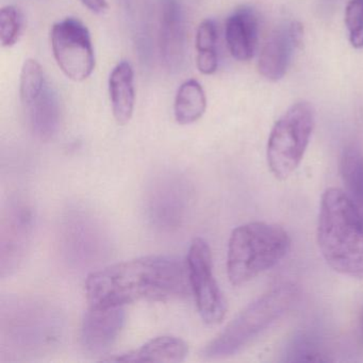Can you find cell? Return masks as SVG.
Masks as SVG:
<instances>
[{
    "label": "cell",
    "instance_id": "obj_1",
    "mask_svg": "<svg viewBox=\"0 0 363 363\" xmlns=\"http://www.w3.org/2000/svg\"><path fill=\"white\" fill-rule=\"evenodd\" d=\"M86 295L92 306H124L163 301L190 294L186 262L171 256L123 261L89 275Z\"/></svg>",
    "mask_w": 363,
    "mask_h": 363
},
{
    "label": "cell",
    "instance_id": "obj_16",
    "mask_svg": "<svg viewBox=\"0 0 363 363\" xmlns=\"http://www.w3.org/2000/svg\"><path fill=\"white\" fill-rule=\"evenodd\" d=\"M135 75L130 63H118L109 78V93L114 118L120 125H126L135 110Z\"/></svg>",
    "mask_w": 363,
    "mask_h": 363
},
{
    "label": "cell",
    "instance_id": "obj_15",
    "mask_svg": "<svg viewBox=\"0 0 363 363\" xmlns=\"http://www.w3.org/2000/svg\"><path fill=\"white\" fill-rule=\"evenodd\" d=\"M189 348L184 340L172 335H162L150 340L141 347L122 354L105 359L108 362H182Z\"/></svg>",
    "mask_w": 363,
    "mask_h": 363
},
{
    "label": "cell",
    "instance_id": "obj_11",
    "mask_svg": "<svg viewBox=\"0 0 363 363\" xmlns=\"http://www.w3.org/2000/svg\"><path fill=\"white\" fill-rule=\"evenodd\" d=\"M159 48L165 67L180 69L186 48V27L180 0H160Z\"/></svg>",
    "mask_w": 363,
    "mask_h": 363
},
{
    "label": "cell",
    "instance_id": "obj_21",
    "mask_svg": "<svg viewBox=\"0 0 363 363\" xmlns=\"http://www.w3.org/2000/svg\"><path fill=\"white\" fill-rule=\"evenodd\" d=\"M218 27L212 20L203 21L196 33L197 52H216Z\"/></svg>",
    "mask_w": 363,
    "mask_h": 363
},
{
    "label": "cell",
    "instance_id": "obj_2",
    "mask_svg": "<svg viewBox=\"0 0 363 363\" xmlns=\"http://www.w3.org/2000/svg\"><path fill=\"white\" fill-rule=\"evenodd\" d=\"M318 244L337 273L363 278V218L347 193L329 188L320 201Z\"/></svg>",
    "mask_w": 363,
    "mask_h": 363
},
{
    "label": "cell",
    "instance_id": "obj_13",
    "mask_svg": "<svg viewBox=\"0 0 363 363\" xmlns=\"http://www.w3.org/2000/svg\"><path fill=\"white\" fill-rule=\"evenodd\" d=\"M289 25L274 30L261 48L258 71L269 82L282 79L288 71L293 50H296Z\"/></svg>",
    "mask_w": 363,
    "mask_h": 363
},
{
    "label": "cell",
    "instance_id": "obj_12",
    "mask_svg": "<svg viewBox=\"0 0 363 363\" xmlns=\"http://www.w3.org/2000/svg\"><path fill=\"white\" fill-rule=\"evenodd\" d=\"M186 201V190L180 180H162L150 194V218L161 228L177 227L182 220Z\"/></svg>",
    "mask_w": 363,
    "mask_h": 363
},
{
    "label": "cell",
    "instance_id": "obj_23",
    "mask_svg": "<svg viewBox=\"0 0 363 363\" xmlns=\"http://www.w3.org/2000/svg\"><path fill=\"white\" fill-rule=\"evenodd\" d=\"M82 3L94 13H101L107 9V0H82Z\"/></svg>",
    "mask_w": 363,
    "mask_h": 363
},
{
    "label": "cell",
    "instance_id": "obj_24",
    "mask_svg": "<svg viewBox=\"0 0 363 363\" xmlns=\"http://www.w3.org/2000/svg\"><path fill=\"white\" fill-rule=\"evenodd\" d=\"M361 330H362V335H363V315H362V320H361Z\"/></svg>",
    "mask_w": 363,
    "mask_h": 363
},
{
    "label": "cell",
    "instance_id": "obj_3",
    "mask_svg": "<svg viewBox=\"0 0 363 363\" xmlns=\"http://www.w3.org/2000/svg\"><path fill=\"white\" fill-rule=\"evenodd\" d=\"M291 239L279 225L252 222L231 233L227 273L233 286H242L279 263L290 250Z\"/></svg>",
    "mask_w": 363,
    "mask_h": 363
},
{
    "label": "cell",
    "instance_id": "obj_7",
    "mask_svg": "<svg viewBox=\"0 0 363 363\" xmlns=\"http://www.w3.org/2000/svg\"><path fill=\"white\" fill-rule=\"evenodd\" d=\"M52 52L57 65L69 79L84 82L95 69V55L90 31L77 18H67L52 26Z\"/></svg>",
    "mask_w": 363,
    "mask_h": 363
},
{
    "label": "cell",
    "instance_id": "obj_6",
    "mask_svg": "<svg viewBox=\"0 0 363 363\" xmlns=\"http://www.w3.org/2000/svg\"><path fill=\"white\" fill-rule=\"evenodd\" d=\"M20 96L33 135L42 141L52 139L60 125V106L41 65L33 59L23 65Z\"/></svg>",
    "mask_w": 363,
    "mask_h": 363
},
{
    "label": "cell",
    "instance_id": "obj_19",
    "mask_svg": "<svg viewBox=\"0 0 363 363\" xmlns=\"http://www.w3.org/2000/svg\"><path fill=\"white\" fill-rule=\"evenodd\" d=\"M23 16L14 6H6L0 10V42L4 48H12L22 35Z\"/></svg>",
    "mask_w": 363,
    "mask_h": 363
},
{
    "label": "cell",
    "instance_id": "obj_9",
    "mask_svg": "<svg viewBox=\"0 0 363 363\" xmlns=\"http://www.w3.org/2000/svg\"><path fill=\"white\" fill-rule=\"evenodd\" d=\"M33 230L30 207L20 201L10 203L4 214L0 233V272L3 277L20 267L28 250Z\"/></svg>",
    "mask_w": 363,
    "mask_h": 363
},
{
    "label": "cell",
    "instance_id": "obj_8",
    "mask_svg": "<svg viewBox=\"0 0 363 363\" xmlns=\"http://www.w3.org/2000/svg\"><path fill=\"white\" fill-rule=\"evenodd\" d=\"M189 280L203 322L216 325L222 322L227 311L226 299L213 274L211 250L205 240H193L189 250Z\"/></svg>",
    "mask_w": 363,
    "mask_h": 363
},
{
    "label": "cell",
    "instance_id": "obj_18",
    "mask_svg": "<svg viewBox=\"0 0 363 363\" xmlns=\"http://www.w3.org/2000/svg\"><path fill=\"white\" fill-rule=\"evenodd\" d=\"M341 175L348 196L359 210L363 208V156L354 146L344 150L341 158Z\"/></svg>",
    "mask_w": 363,
    "mask_h": 363
},
{
    "label": "cell",
    "instance_id": "obj_4",
    "mask_svg": "<svg viewBox=\"0 0 363 363\" xmlns=\"http://www.w3.org/2000/svg\"><path fill=\"white\" fill-rule=\"evenodd\" d=\"M297 297L298 290L294 284H284L272 289L248 305L207 344L203 356L222 359L237 354L291 309Z\"/></svg>",
    "mask_w": 363,
    "mask_h": 363
},
{
    "label": "cell",
    "instance_id": "obj_20",
    "mask_svg": "<svg viewBox=\"0 0 363 363\" xmlns=\"http://www.w3.org/2000/svg\"><path fill=\"white\" fill-rule=\"evenodd\" d=\"M345 25L350 45L363 48V0H350L345 9Z\"/></svg>",
    "mask_w": 363,
    "mask_h": 363
},
{
    "label": "cell",
    "instance_id": "obj_10",
    "mask_svg": "<svg viewBox=\"0 0 363 363\" xmlns=\"http://www.w3.org/2000/svg\"><path fill=\"white\" fill-rule=\"evenodd\" d=\"M125 323L123 306H90L82 320L80 340L86 352L101 354L116 341Z\"/></svg>",
    "mask_w": 363,
    "mask_h": 363
},
{
    "label": "cell",
    "instance_id": "obj_22",
    "mask_svg": "<svg viewBox=\"0 0 363 363\" xmlns=\"http://www.w3.org/2000/svg\"><path fill=\"white\" fill-rule=\"evenodd\" d=\"M197 69L203 75H212L218 69V52H199L197 54Z\"/></svg>",
    "mask_w": 363,
    "mask_h": 363
},
{
    "label": "cell",
    "instance_id": "obj_14",
    "mask_svg": "<svg viewBox=\"0 0 363 363\" xmlns=\"http://www.w3.org/2000/svg\"><path fill=\"white\" fill-rule=\"evenodd\" d=\"M258 35V20L252 9L242 8L227 18L225 38L231 56L238 61H248L254 57Z\"/></svg>",
    "mask_w": 363,
    "mask_h": 363
},
{
    "label": "cell",
    "instance_id": "obj_5",
    "mask_svg": "<svg viewBox=\"0 0 363 363\" xmlns=\"http://www.w3.org/2000/svg\"><path fill=\"white\" fill-rule=\"evenodd\" d=\"M315 126V111L309 101L293 104L275 123L269 141L267 158L277 179L290 177L301 164Z\"/></svg>",
    "mask_w": 363,
    "mask_h": 363
},
{
    "label": "cell",
    "instance_id": "obj_17",
    "mask_svg": "<svg viewBox=\"0 0 363 363\" xmlns=\"http://www.w3.org/2000/svg\"><path fill=\"white\" fill-rule=\"evenodd\" d=\"M207 109V97L197 80L184 82L178 89L174 103V114L180 125H190L199 121Z\"/></svg>",
    "mask_w": 363,
    "mask_h": 363
}]
</instances>
